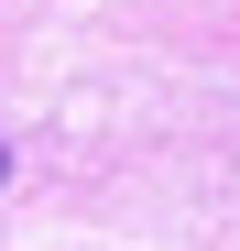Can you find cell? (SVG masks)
<instances>
[{
    "mask_svg": "<svg viewBox=\"0 0 240 251\" xmlns=\"http://www.w3.org/2000/svg\"><path fill=\"white\" fill-rule=\"evenodd\" d=\"M0 186H11V142H0Z\"/></svg>",
    "mask_w": 240,
    "mask_h": 251,
    "instance_id": "1",
    "label": "cell"
}]
</instances>
